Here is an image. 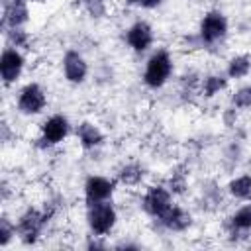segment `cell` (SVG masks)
<instances>
[{
  "instance_id": "10",
  "label": "cell",
  "mask_w": 251,
  "mask_h": 251,
  "mask_svg": "<svg viewBox=\"0 0 251 251\" xmlns=\"http://www.w3.org/2000/svg\"><path fill=\"white\" fill-rule=\"evenodd\" d=\"M118 188H120V184L114 176L90 173L82 180V202H84V206H92V204L114 200Z\"/></svg>"
},
{
  "instance_id": "28",
  "label": "cell",
  "mask_w": 251,
  "mask_h": 251,
  "mask_svg": "<svg viewBox=\"0 0 251 251\" xmlns=\"http://www.w3.org/2000/svg\"><path fill=\"white\" fill-rule=\"evenodd\" d=\"M108 247H112V243L108 241V237H100V235L88 233L86 239H84V249H88V251H94V249H108Z\"/></svg>"
},
{
  "instance_id": "29",
  "label": "cell",
  "mask_w": 251,
  "mask_h": 251,
  "mask_svg": "<svg viewBox=\"0 0 251 251\" xmlns=\"http://www.w3.org/2000/svg\"><path fill=\"white\" fill-rule=\"evenodd\" d=\"M114 249H141V243L139 241H129V239H122V241H116L112 243Z\"/></svg>"
},
{
  "instance_id": "15",
  "label": "cell",
  "mask_w": 251,
  "mask_h": 251,
  "mask_svg": "<svg viewBox=\"0 0 251 251\" xmlns=\"http://www.w3.org/2000/svg\"><path fill=\"white\" fill-rule=\"evenodd\" d=\"M114 178L118 180V184L122 188L137 190V188H143L147 184V169H145V165L141 161L127 159V161H122L116 167Z\"/></svg>"
},
{
  "instance_id": "19",
  "label": "cell",
  "mask_w": 251,
  "mask_h": 251,
  "mask_svg": "<svg viewBox=\"0 0 251 251\" xmlns=\"http://www.w3.org/2000/svg\"><path fill=\"white\" fill-rule=\"evenodd\" d=\"M226 196L233 202H247L251 200V173H237L231 175L224 184Z\"/></svg>"
},
{
  "instance_id": "4",
  "label": "cell",
  "mask_w": 251,
  "mask_h": 251,
  "mask_svg": "<svg viewBox=\"0 0 251 251\" xmlns=\"http://www.w3.org/2000/svg\"><path fill=\"white\" fill-rule=\"evenodd\" d=\"M73 129H75V124L71 122V118L67 114H63V112L47 114L37 124L35 147L39 151H53L73 135Z\"/></svg>"
},
{
  "instance_id": "16",
  "label": "cell",
  "mask_w": 251,
  "mask_h": 251,
  "mask_svg": "<svg viewBox=\"0 0 251 251\" xmlns=\"http://www.w3.org/2000/svg\"><path fill=\"white\" fill-rule=\"evenodd\" d=\"M31 22V2L29 0H2V29L25 27Z\"/></svg>"
},
{
  "instance_id": "20",
  "label": "cell",
  "mask_w": 251,
  "mask_h": 251,
  "mask_svg": "<svg viewBox=\"0 0 251 251\" xmlns=\"http://www.w3.org/2000/svg\"><path fill=\"white\" fill-rule=\"evenodd\" d=\"M165 182L171 188V192L175 194V198H182L190 188V169L182 163L175 165L169 171V176L165 178Z\"/></svg>"
},
{
  "instance_id": "25",
  "label": "cell",
  "mask_w": 251,
  "mask_h": 251,
  "mask_svg": "<svg viewBox=\"0 0 251 251\" xmlns=\"http://www.w3.org/2000/svg\"><path fill=\"white\" fill-rule=\"evenodd\" d=\"M229 104L239 112L251 110V82H243L229 92Z\"/></svg>"
},
{
  "instance_id": "12",
  "label": "cell",
  "mask_w": 251,
  "mask_h": 251,
  "mask_svg": "<svg viewBox=\"0 0 251 251\" xmlns=\"http://www.w3.org/2000/svg\"><path fill=\"white\" fill-rule=\"evenodd\" d=\"M153 227L161 233H186L188 229L194 227V212L186 206H182L180 202H175L163 216H159L157 220H151Z\"/></svg>"
},
{
  "instance_id": "5",
  "label": "cell",
  "mask_w": 251,
  "mask_h": 251,
  "mask_svg": "<svg viewBox=\"0 0 251 251\" xmlns=\"http://www.w3.org/2000/svg\"><path fill=\"white\" fill-rule=\"evenodd\" d=\"M49 108V94L37 80L24 82L14 94V110L22 118H39Z\"/></svg>"
},
{
  "instance_id": "32",
  "label": "cell",
  "mask_w": 251,
  "mask_h": 251,
  "mask_svg": "<svg viewBox=\"0 0 251 251\" xmlns=\"http://www.w3.org/2000/svg\"><path fill=\"white\" fill-rule=\"evenodd\" d=\"M31 4H41V2H45V0H29Z\"/></svg>"
},
{
  "instance_id": "13",
  "label": "cell",
  "mask_w": 251,
  "mask_h": 251,
  "mask_svg": "<svg viewBox=\"0 0 251 251\" xmlns=\"http://www.w3.org/2000/svg\"><path fill=\"white\" fill-rule=\"evenodd\" d=\"M222 231L226 239L235 243L251 235V200L241 202L222 220Z\"/></svg>"
},
{
  "instance_id": "6",
  "label": "cell",
  "mask_w": 251,
  "mask_h": 251,
  "mask_svg": "<svg viewBox=\"0 0 251 251\" xmlns=\"http://www.w3.org/2000/svg\"><path fill=\"white\" fill-rule=\"evenodd\" d=\"M175 202H176V198L165 180L147 182L143 188H139L137 206L149 220H157L159 216H163Z\"/></svg>"
},
{
  "instance_id": "7",
  "label": "cell",
  "mask_w": 251,
  "mask_h": 251,
  "mask_svg": "<svg viewBox=\"0 0 251 251\" xmlns=\"http://www.w3.org/2000/svg\"><path fill=\"white\" fill-rule=\"evenodd\" d=\"M84 224L88 233L110 239V235H114L120 224V210L114 204V200L84 206Z\"/></svg>"
},
{
  "instance_id": "23",
  "label": "cell",
  "mask_w": 251,
  "mask_h": 251,
  "mask_svg": "<svg viewBox=\"0 0 251 251\" xmlns=\"http://www.w3.org/2000/svg\"><path fill=\"white\" fill-rule=\"evenodd\" d=\"M4 35V45L22 49V51H31L33 49V35L25 27H14V29H2Z\"/></svg>"
},
{
  "instance_id": "26",
  "label": "cell",
  "mask_w": 251,
  "mask_h": 251,
  "mask_svg": "<svg viewBox=\"0 0 251 251\" xmlns=\"http://www.w3.org/2000/svg\"><path fill=\"white\" fill-rule=\"evenodd\" d=\"M220 118H222V124H224L227 129H235L237 124H239V110L233 108L231 104H227V106L222 110Z\"/></svg>"
},
{
  "instance_id": "11",
  "label": "cell",
  "mask_w": 251,
  "mask_h": 251,
  "mask_svg": "<svg viewBox=\"0 0 251 251\" xmlns=\"http://www.w3.org/2000/svg\"><path fill=\"white\" fill-rule=\"evenodd\" d=\"M27 69V53L10 45H4L0 51V80L6 90L14 88Z\"/></svg>"
},
{
  "instance_id": "9",
  "label": "cell",
  "mask_w": 251,
  "mask_h": 251,
  "mask_svg": "<svg viewBox=\"0 0 251 251\" xmlns=\"http://www.w3.org/2000/svg\"><path fill=\"white\" fill-rule=\"evenodd\" d=\"M59 69H61V76L67 84L71 86H82L88 82L90 78V61L86 59V55L76 49V47H69L63 51L61 59H59Z\"/></svg>"
},
{
  "instance_id": "18",
  "label": "cell",
  "mask_w": 251,
  "mask_h": 251,
  "mask_svg": "<svg viewBox=\"0 0 251 251\" xmlns=\"http://www.w3.org/2000/svg\"><path fill=\"white\" fill-rule=\"evenodd\" d=\"M224 73L229 82H243L251 76V55L249 53H233L226 59Z\"/></svg>"
},
{
  "instance_id": "14",
  "label": "cell",
  "mask_w": 251,
  "mask_h": 251,
  "mask_svg": "<svg viewBox=\"0 0 251 251\" xmlns=\"http://www.w3.org/2000/svg\"><path fill=\"white\" fill-rule=\"evenodd\" d=\"M73 137H75L76 145L84 153H96L108 141V135L102 129V126L98 122H94V120H88V118H84V120H80V122L75 124Z\"/></svg>"
},
{
  "instance_id": "17",
  "label": "cell",
  "mask_w": 251,
  "mask_h": 251,
  "mask_svg": "<svg viewBox=\"0 0 251 251\" xmlns=\"http://www.w3.org/2000/svg\"><path fill=\"white\" fill-rule=\"evenodd\" d=\"M229 90V78L226 76V73L222 71H210V73H202L200 78V86H198V96L204 100H214L218 96H222L224 92Z\"/></svg>"
},
{
  "instance_id": "8",
  "label": "cell",
  "mask_w": 251,
  "mask_h": 251,
  "mask_svg": "<svg viewBox=\"0 0 251 251\" xmlns=\"http://www.w3.org/2000/svg\"><path fill=\"white\" fill-rule=\"evenodd\" d=\"M155 27L151 25V22H147L145 18H137L133 20L129 25L124 27L122 31V43L124 47L141 57V55H149L153 49H155Z\"/></svg>"
},
{
  "instance_id": "30",
  "label": "cell",
  "mask_w": 251,
  "mask_h": 251,
  "mask_svg": "<svg viewBox=\"0 0 251 251\" xmlns=\"http://www.w3.org/2000/svg\"><path fill=\"white\" fill-rule=\"evenodd\" d=\"M163 4H165V0H141V6L139 8H143V10H155V8L163 6Z\"/></svg>"
},
{
  "instance_id": "2",
  "label": "cell",
  "mask_w": 251,
  "mask_h": 251,
  "mask_svg": "<svg viewBox=\"0 0 251 251\" xmlns=\"http://www.w3.org/2000/svg\"><path fill=\"white\" fill-rule=\"evenodd\" d=\"M175 73H176V61L173 51L169 47H155L145 57L139 78L147 90L157 92L163 90L175 78Z\"/></svg>"
},
{
  "instance_id": "24",
  "label": "cell",
  "mask_w": 251,
  "mask_h": 251,
  "mask_svg": "<svg viewBox=\"0 0 251 251\" xmlns=\"http://www.w3.org/2000/svg\"><path fill=\"white\" fill-rule=\"evenodd\" d=\"M16 239V220L8 214V210H4L0 216V249H10Z\"/></svg>"
},
{
  "instance_id": "3",
  "label": "cell",
  "mask_w": 251,
  "mask_h": 251,
  "mask_svg": "<svg viewBox=\"0 0 251 251\" xmlns=\"http://www.w3.org/2000/svg\"><path fill=\"white\" fill-rule=\"evenodd\" d=\"M229 31H231V25H229L227 14L220 8H210L200 16L194 33L200 43V49L212 51V49H220L227 41Z\"/></svg>"
},
{
  "instance_id": "22",
  "label": "cell",
  "mask_w": 251,
  "mask_h": 251,
  "mask_svg": "<svg viewBox=\"0 0 251 251\" xmlns=\"http://www.w3.org/2000/svg\"><path fill=\"white\" fill-rule=\"evenodd\" d=\"M224 194H226L224 186H220L216 180H208V182L202 184V188L198 192V198H200V202L204 204L206 210H218L224 202Z\"/></svg>"
},
{
  "instance_id": "27",
  "label": "cell",
  "mask_w": 251,
  "mask_h": 251,
  "mask_svg": "<svg viewBox=\"0 0 251 251\" xmlns=\"http://www.w3.org/2000/svg\"><path fill=\"white\" fill-rule=\"evenodd\" d=\"M12 196H16V184H12V180L4 175L2 180H0V198H2V204H10Z\"/></svg>"
},
{
  "instance_id": "21",
  "label": "cell",
  "mask_w": 251,
  "mask_h": 251,
  "mask_svg": "<svg viewBox=\"0 0 251 251\" xmlns=\"http://www.w3.org/2000/svg\"><path fill=\"white\" fill-rule=\"evenodd\" d=\"M76 6L86 18L94 22L106 20L112 12V0H76Z\"/></svg>"
},
{
  "instance_id": "31",
  "label": "cell",
  "mask_w": 251,
  "mask_h": 251,
  "mask_svg": "<svg viewBox=\"0 0 251 251\" xmlns=\"http://www.w3.org/2000/svg\"><path fill=\"white\" fill-rule=\"evenodd\" d=\"M122 4L133 8V6H141V0H122Z\"/></svg>"
},
{
  "instance_id": "1",
  "label": "cell",
  "mask_w": 251,
  "mask_h": 251,
  "mask_svg": "<svg viewBox=\"0 0 251 251\" xmlns=\"http://www.w3.org/2000/svg\"><path fill=\"white\" fill-rule=\"evenodd\" d=\"M16 235H18V241L24 245V247H35L39 245L49 229L53 227L55 220L43 210V206L39 204H25L16 216Z\"/></svg>"
}]
</instances>
